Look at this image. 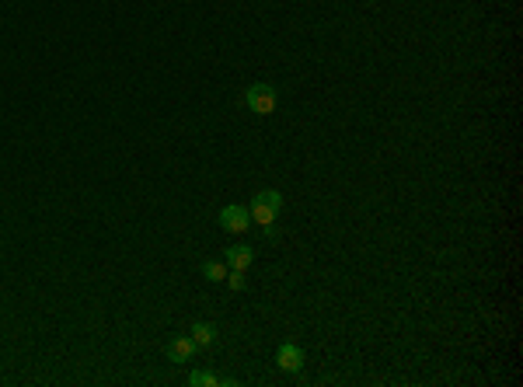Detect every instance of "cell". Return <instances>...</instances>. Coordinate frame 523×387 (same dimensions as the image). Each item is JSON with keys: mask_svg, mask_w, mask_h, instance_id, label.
Instances as JSON below:
<instances>
[{"mask_svg": "<svg viewBox=\"0 0 523 387\" xmlns=\"http://www.w3.org/2000/svg\"><path fill=\"white\" fill-rule=\"evenodd\" d=\"M244 101H248V108L258 112V115H272V112H276V91H272L269 84H251L248 95H244Z\"/></svg>", "mask_w": 523, "mask_h": 387, "instance_id": "1", "label": "cell"}, {"mask_svg": "<svg viewBox=\"0 0 523 387\" xmlns=\"http://www.w3.org/2000/svg\"><path fill=\"white\" fill-rule=\"evenodd\" d=\"M220 227L230 230V234H244V230L251 227L248 206H223V209H220Z\"/></svg>", "mask_w": 523, "mask_h": 387, "instance_id": "2", "label": "cell"}, {"mask_svg": "<svg viewBox=\"0 0 523 387\" xmlns=\"http://www.w3.org/2000/svg\"><path fill=\"white\" fill-rule=\"evenodd\" d=\"M276 363H279V370H286V374H297V370L304 367V349H300V346H293V342H286V346H279V353H276Z\"/></svg>", "mask_w": 523, "mask_h": 387, "instance_id": "3", "label": "cell"}, {"mask_svg": "<svg viewBox=\"0 0 523 387\" xmlns=\"http://www.w3.org/2000/svg\"><path fill=\"white\" fill-rule=\"evenodd\" d=\"M196 356V342H192V335H178V339H171V346H168V360L171 363H189Z\"/></svg>", "mask_w": 523, "mask_h": 387, "instance_id": "4", "label": "cell"}, {"mask_svg": "<svg viewBox=\"0 0 523 387\" xmlns=\"http://www.w3.org/2000/svg\"><path fill=\"white\" fill-rule=\"evenodd\" d=\"M223 262H227L230 269H241V273H248V269H251V262H255V255H251V248H244V244H234V248H227V251H223Z\"/></svg>", "mask_w": 523, "mask_h": 387, "instance_id": "5", "label": "cell"}, {"mask_svg": "<svg viewBox=\"0 0 523 387\" xmlns=\"http://www.w3.org/2000/svg\"><path fill=\"white\" fill-rule=\"evenodd\" d=\"M248 213H251V220H255V223H262V230H265L269 237L276 234V209H269V206H262V202L255 199Z\"/></svg>", "mask_w": 523, "mask_h": 387, "instance_id": "6", "label": "cell"}, {"mask_svg": "<svg viewBox=\"0 0 523 387\" xmlns=\"http://www.w3.org/2000/svg\"><path fill=\"white\" fill-rule=\"evenodd\" d=\"M192 342H196V349H209L216 342V328L206 324V321H196L192 324Z\"/></svg>", "mask_w": 523, "mask_h": 387, "instance_id": "7", "label": "cell"}, {"mask_svg": "<svg viewBox=\"0 0 523 387\" xmlns=\"http://www.w3.org/2000/svg\"><path fill=\"white\" fill-rule=\"evenodd\" d=\"M227 273H230V265H227V262H206V265H203V276H206L209 283H223V280H227Z\"/></svg>", "mask_w": 523, "mask_h": 387, "instance_id": "8", "label": "cell"}, {"mask_svg": "<svg viewBox=\"0 0 523 387\" xmlns=\"http://www.w3.org/2000/svg\"><path fill=\"white\" fill-rule=\"evenodd\" d=\"M189 384L192 387H213V384H220V377H213L209 370H192V374H189Z\"/></svg>", "mask_w": 523, "mask_h": 387, "instance_id": "9", "label": "cell"}, {"mask_svg": "<svg viewBox=\"0 0 523 387\" xmlns=\"http://www.w3.org/2000/svg\"><path fill=\"white\" fill-rule=\"evenodd\" d=\"M258 202H262V206H269V209H276V213L283 209V195L276 192V189H265V192H258Z\"/></svg>", "mask_w": 523, "mask_h": 387, "instance_id": "10", "label": "cell"}, {"mask_svg": "<svg viewBox=\"0 0 523 387\" xmlns=\"http://www.w3.org/2000/svg\"><path fill=\"white\" fill-rule=\"evenodd\" d=\"M227 287H230V290H244V287H248V280H244V273H241V269H230V273H227Z\"/></svg>", "mask_w": 523, "mask_h": 387, "instance_id": "11", "label": "cell"}]
</instances>
